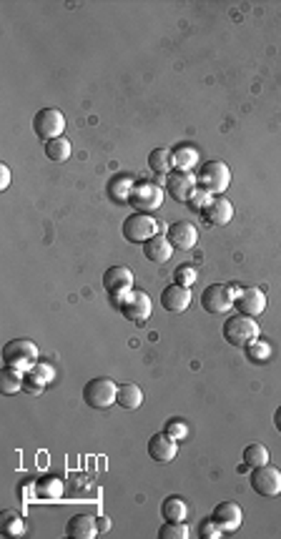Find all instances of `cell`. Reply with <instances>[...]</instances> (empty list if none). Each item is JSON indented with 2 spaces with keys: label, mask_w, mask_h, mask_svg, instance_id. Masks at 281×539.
I'll return each mask as SVG.
<instances>
[{
  "label": "cell",
  "mask_w": 281,
  "mask_h": 539,
  "mask_svg": "<svg viewBox=\"0 0 281 539\" xmlns=\"http://www.w3.org/2000/svg\"><path fill=\"white\" fill-rule=\"evenodd\" d=\"M116 404L121 409H126V411H136L144 404V391L136 384H121L116 394Z\"/></svg>",
  "instance_id": "44dd1931"
},
{
  "label": "cell",
  "mask_w": 281,
  "mask_h": 539,
  "mask_svg": "<svg viewBox=\"0 0 281 539\" xmlns=\"http://www.w3.org/2000/svg\"><path fill=\"white\" fill-rule=\"evenodd\" d=\"M46 384L48 381L43 379V374L38 372V369H30V372H26L23 374V389H26L28 394H43V389H46Z\"/></svg>",
  "instance_id": "f546056e"
},
{
  "label": "cell",
  "mask_w": 281,
  "mask_h": 539,
  "mask_svg": "<svg viewBox=\"0 0 281 539\" xmlns=\"http://www.w3.org/2000/svg\"><path fill=\"white\" fill-rule=\"evenodd\" d=\"M173 278H176V284H181V286H191L193 281H196V271H193V266H184V263H181L179 269L173 271Z\"/></svg>",
  "instance_id": "836d02e7"
},
{
  "label": "cell",
  "mask_w": 281,
  "mask_h": 539,
  "mask_svg": "<svg viewBox=\"0 0 281 539\" xmlns=\"http://www.w3.org/2000/svg\"><path fill=\"white\" fill-rule=\"evenodd\" d=\"M166 238L171 241V246L176 251H191L199 241V231L191 221H176L168 226L166 231Z\"/></svg>",
  "instance_id": "5bb4252c"
},
{
  "label": "cell",
  "mask_w": 281,
  "mask_h": 539,
  "mask_svg": "<svg viewBox=\"0 0 281 539\" xmlns=\"http://www.w3.org/2000/svg\"><path fill=\"white\" fill-rule=\"evenodd\" d=\"M233 286L226 284H211L206 286L204 294H201V306L204 312L209 314H224L233 306Z\"/></svg>",
  "instance_id": "30bf717a"
},
{
  "label": "cell",
  "mask_w": 281,
  "mask_h": 539,
  "mask_svg": "<svg viewBox=\"0 0 281 539\" xmlns=\"http://www.w3.org/2000/svg\"><path fill=\"white\" fill-rule=\"evenodd\" d=\"M128 203L136 208V211H141V214H146V211H156V208H161V203H164V188L156 186V183H148V181L136 183V186L130 188Z\"/></svg>",
  "instance_id": "ba28073f"
},
{
  "label": "cell",
  "mask_w": 281,
  "mask_h": 539,
  "mask_svg": "<svg viewBox=\"0 0 281 539\" xmlns=\"http://www.w3.org/2000/svg\"><path fill=\"white\" fill-rule=\"evenodd\" d=\"M3 364L18 372H30L38 364V346L30 339H13L3 346Z\"/></svg>",
  "instance_id": "7a4b0ae2"
},
{
  "label": "cell",
  "mask_w": 281,
  "mask_h": 539,
  "mask_svg": "<svg viewBox=\"0 0 281 539\" xmlns=\"http://www.w3.org/2000/svg\"><path fill=\"white\" fill-rule=\"evenodd\" d=\"M196 183L204 188L206 194L211 196H224V191L231 183V171L224 161H206L204 166L196 173Z\"/></svg>",
  "instance_id": "3957f363"
},
{
  "label": "cell",
  "mask_w": 281,
  "mask_h": 539,
  "mask_svg": "<svg viewBox=\"0 0 281 539\" xmlns=\"http://www.w3.org/2000/svg\"><path fill=\"white\" fill-rule=\"evenodd\" d=\"M246 356L254 364H264V361H269V356H271V346L267 344V341H251V344L246 346Z\"/></svg>",
  "instance_id": "1f68e13d"
},
{
  "label": "cell",
  "mask_w": 281,
  "mask_h": 539,
  "mask_svg": "<svg viewBox=\"0 0 281 539\" xmlns=\"http://www.w3.org/2000/svg\"><path fill=\"white\" fill-rule=\"evenodd\" d=\"M176 451H179L176 439H171L166 431H158V434H153L148 439V456H151L153 462H161V464L171 462L173 456H176Z\"/></svg>",
  "instance_id": "ac0fdd59"
},
{
  "label": "cell",
  "mask_w": 281,
  "mask_h": 539,
  "mask_svg": "<svg viewBox=\"0 0 281 539\" xmlns=\"http://www.w3.org/2000/svg\"><path fill=\"white\" fill-rule=\"evenodd\" d=\"M46 156H48L50 161H55V163H63V161H68V159H70V141L66 139V136L48 141V143H46Z\"/></svg>",
  "instance_id": "4316f807"
},
{
  "label": "cell",
  "mask_w": 281,
  "mask_h": 539,
  "mask_svg": "<svg viewBox=\"0 0 281 539\" xmlns=\"http://www.w3.org/2000/svg\"><path fill=\"white\" fill-rule=\"evenodd\" d=\"M156 234H158V223L151 214H141V211H136V214H130L124 221V236H126V241H130V243H146Z\"/></svg>",
  "instance_id": "52a82bcc"
},
{
  "label": "cell",
  "mask_w": 281,
  "mask_h": 539,
  "mask_svg": "<svg viewBox=\"0 0 281 539\" xmlns=\"http://www.w3.org/2000/svg\"><path fill=\"white\" fill-rule=\"evenodd\" d=\"M274 427H276V431L281 434V407L276 409V414H274Z\"/></svg>",
  "instance_id": "ab89813d"
},
{
  "label": "cell",
  "mask_w": 281,
  "mask_h": 539,
  "mask_svg": "<svg viewBox=\"0 0 281 539\" xmlns=\"http://www.w3.org/2000/svg\"><path fill=\"white\" fill-rule=\"evenodd\" d=\"M211 519L221 527V532H236L241 522H244V511H241V507L236 502H221L213 509Z\"/></svg>",
  "instance_id": "2e32d148"
},
{
  "label": "cell",
  "mask_w": 281,
  "mask_h": 539,
  "mask_svg": "<svg viewBox=\"0 0 281 539\" xmlns=\"http://www.w3.org/2000/svg\"><path fill=\"white\" fill-rule=\"evenodd\" d=\"M171 166H173V161H171V151L168 148H153L151 156H148V168H151L156 176H168L171 173Z\"/></svg>",
  "instance_id": "603a6c76"
},
{
  "label": "cell",
  "mask_w": 281,
  "mask_h": 539,
  "mask_svg": "<svg viewBox=\"0 0 281 539\" xmlns=\"http://www.w3.org/2000/svg\"><path fill=\"white\" fill-rule=\"evenodd\" d=\"M8 186H10V168L0 163V191H8Z\"/></svg>",
  "instance_id": "8d00e7d4"
},
{
  "label": "cell",
  "mask_w": 281,
  "mask_h": 539,
  "mask_svg": "<svg viewBox=\"0 0 281 539\" xmlns=\"http://www.w3.org/2000/svg\"><path fill=\"white\" fill-rule=\"evenodd\" d=\"M33 131L46 143L53 139H61L63 131H66V118L58 108H43L33 116Z\"/></svg>",
  "instance_id": "8992f818"
},
{
  "label": "cell",
  "mask_w": 281,
  "mask_h": 539,
  "mask_svg": "<svg viewBox=\"0 0 281 539\" xmlns=\"http://www.w3.org/2000/svg\"><path fill=\"white\" fill-rule=\"evenodd\" d=\"M251 489L261 497H279L281 494V469L276 467H254L251 471Z\"/></svg>",
  "instance_id": "9c48e42d"
},
{
  "label": "cell",
  "mask_w": 281,
  "mask_h": 539,
  "mask_svg": "<svg viewBox=\"0 0 281 539\" xmlns=\"http://www.w3.org/2000/svg\"><path fill=\"white\" fill-rule=\"evenodd\" d=\"M0 527H3V534L6 537H21L26 532V522L18 511L13 509H6L3 511V517H0Z\"/></svg>",
  "instance_id": "d4e9b609"
},
{
  "label": "cell",
  "mask_w": 281,
  "mask_h": 539,
  "mask_svg": "<svg viewBox=\"0 0 281 539\" xmlns=\"http://www.w3.org/2000/svg\"><path fill=\"white\" fill-rule=\"evenodd\" d=\"M171 161L179 171H191L196 166V161H199V151L193 145H179L176 151H171Z\"/></svg>",
  "instance_id": "cb8c5ba5"
},
{
  "label": "cell",
  "mask_w": 281,
  "mask_h": 539,
  "mask_svg": "<svg viewBox=\"0 0 281 539\" xmlns=\"http://www.w3.org/2000/svg\"><path fill=\"white\" fill-rule=\"evenodd\" d=\"M35 369L43 374V379L46 381H53V376H55V369L50 367V364H35Z\"/></svg>",
  "instance_id": "74e56055"
},
{
  "label": "cell",
  "mask_w": 281,
  "mask_h": 539,
  "mask_svg": "<svg viewBox=\"0 0 281 539\" xmlns=\"http://www.w3.org/2000/svg\"><path fill=\"white\" fill-rule=\"evenodd\" d=\"M199 534H201V539H219L221 537V527L216 525L213 519H201Z\"/></svg>",
  "instance_id": "e575fe53"
},
{
  "label": "cell",
  "mask_w": 281,
  "mask_h": 539,
  "mask_svg": "<svg viewBox=\"0 0 281 539\" xmlns=\"http://www.w3.org/2000/svg\"><path fill=\"white\" fill-rule=\"evenodd\" d=\"M224 339L231 346H239V349H246L251 341L259 339V324L254 321V316H246V314H233L224 321Z\"/></svg>",
  "instance_id": "6da1fadb"
},
{
  "label": "cell",
  "mask_w": 281,
  "mask_h": 539,
  "mask_svg": "<svg viewBox=\"0 0 281 539\" xmlns=\"http://www.w3.org/2000/svg\"><path fill=\"white\" fill-rule=\"evenodd\" d=\"M188 537V527L186 522H166L158 529V539H186Z\"/></svg>",
  "instance_id": "4dcf8cb0"
},
{
  "label": "cell",
  "mask_w": 281,
  "mask_h": 539,
  "mask_svg": "<svg viewBox=\"0 0 281 539\" xmlns=\"http://www.w3.org/2000/svg\"><path fill=\"white\" fill-rule=\"evenodd\" d=\"M164 431L171 436V439H186V436H188V424L181 422V419H171V422L166 424Z\"/></svg>",
  "instance_id": "d6a6232c"
},
{
  "label": "cell",
  "mask_w": 281,
  "mask_h": 539,
  "mask_svg": "<svg viewBox=\"0 0 281 539\" xmlns=\"http://www.w3.org/2000/svg\"><path fill=\"white\" fill-rule=\"evenodd\" d=\"M166 191L173 201L188 203V199L196 191V176L191 171H171L166 176Z\"/></svg>",
  "instance_id": "7c38bea8"
},
{
  "label": "cell",
  "mask_w": 281,
  "mask_h": 539,
  "mask_svg": "<svg viewBox=\"0 0 281 539\" xmlns=\"http://www.w3.org/2000/svg\"><path fill=\"white\" fill-rule=\"evenodd\" d=\"M161 514L166 522H186L188 517V505L181 497H168L161 502Z\"/></svg>",
  "instance_id": "7402d4cb"
},
{
  "label": "cell",
  "mask_w": 281,
  "mask_h": 539,
  "mask_svg": "<svg viewBox=\"0 0 281 539\" xmlns=\"http://www.w3.org/2000/svg\"><path fill=\"white\" fill-rule=\"evenodd\" d=\"M269 464V451L264 444H249L244 449V467L246 469H254V467H264Z\"/></svg>",
  "instance_id": "83f0119b"
},
{
  "label": "cell",
  "mask_w": 281,
  "mask_h": 539,
  "mask_svg": "<svg viewBox=\"0 0 281 539\" xmlns=\"http://www.w3.org/2000/svg\"><path fill=\"white\" fill-rule=\"evenodd\" d=\"M188 304H191V291H188V286L171 284L161 291V306H164L166 312L184 314L188 309Z\"/></svg>",
  "instance_id": "e0dca14e"
},
{
  "label": "cell",
  "mask_w": 281,
  "mask_h": 539,
  "mask_svg": "<svg viewBox=\"0 0 281 539\" xmlns=\"http://www.w3.org/2000/svg\"><path fill=\"white\" fill-rule=\"evenodd\" d=\"M108 529H110V519L108 517H98V532L106 534Z\"/></svg>",
  "instance_id": "f35d334b"
},
{
  "label": "cell",
  "mask_w": 281,
  "mask_h": 539,
  "mask_svg": "<svg viewBox=\"0 0 281 539\" xmlns=\"http://www.w3.org/2000/svg\"><path fill=\"white\" fill-rule=\"evenodd\" d=\"M35 489H38V497L43 499H58L63 494V484L58 477H43L35 482Z\"/></svg>",
  "instance_id": "f1b7e54d"
},
{
  "label": "cell",
  "mask_w": 281,
  "mask_h": 539,
  "mask_svg": "<svg viewBox=\"0 0 281 539\" xmlns=\"http://www.w3.org/2000/svg\"><path fill=\"white\" fill-rule=\"evenodd\" d=\"M173 251L176 249L171 246V241L161 234H156L153 238H148V241L144 243V256L153 263H166L173 256Z\"/></svg>",
  "instance_id": "ffe728a7"
},
{
  "label": "cell",
  "mask_w": 281,
  "mask_h": 539,
  "mask_svg": "<svg viewBox=\"0 0 281 539\" xmlns=\"http://www.w3.org/2000/svg\"><path fill=\"white\" fill-rule=\"evenodd\" d=\"M130 286H133V274L126 266H110L106 274H103V289L108 291L110 298H118L128 294Z\"/></svg>",
  "instance_id": "4fadbf2b"
},
{
  "label": "cell",
  "mask_w": 281,
  "mask_h": 539,
  "mask_svg": "<svg viewBox=\"0 0 281 539\" xmlns=\"http://www.w3.org/2000/svg\"><path fill=\"white\" fill-rule=\"evenodd\" d=\"M116 394L118 387L116 381L108 379V376H98V379H90L86 387H83V401L88 404L90 409H108L110 404H116Z\"/></svg>",
  "instance_id": "277c9868"
},
{
  "label": "cell",
  "mask_w": 281,
  "mask_h": 539,
  "mask_svg": "<svg viewBox=\"0 0 281 539\" xmlns=\"http://www.w3.org/2000/svg\"><path fill=\"white\" fill-rule=\"evenodd\" d=\"M233 304L239 309L241 314H246V316H261V314L267 312V296H264V291L256 289V286H249V289H241L233 298Z\"/></svg>",
  "instance_id": "9a60e30c"
},
{
  "label": "cell",
  "mask_w": 281,
  "mask_h": 539,
  "mask_svg": "<svg viewBox=\"0 0 281 539\" xmlns=\"http://www.w3.org/2000/svg\"><path fill=\"white\" fill-rule=\"evenodd\" d=\"M0 389H3V394H8V396L18 394L23 389V372L3 367V374H0Z\"/></svg>",
  "instance_id": "484cf974"
},
{
  "label": "cell",
  "mask_w": 281,
  "mask_h": 539,
  "mask_svg": "<svg viewBox=\"0 0 281 539\" xmlns=\"http://www.w3.org/2000/svg\"><path fill=\"white\" fill-rule=\"evenodd\" d=\"M66 534L70 539H93L98 534V519L90 514H73L66 525Z\"/></svg>",
  "instance_id": "d6986e66"
},
{
  "label": "cell",
  "mask_w": 281,
  "mask_h": 539,
  "mask_svg": "<svg viewBox=\"0 0 281 539\" xmlns=\"http://www.w3.org/2000/svg\"><path fill=\"white\" fill-rule=\"evenodd\" d=\"M209 201H211V194H206L204 188H201V191H193V196L188 199V206H191L193 211H199V214H201V208H204Z\"/></svg>",
  "instance_id": "d590c367"
},
{
  "label": "cell",
  "mask_w": 281,
  "mask_h": 539,
  "mask_svg": "<svg viewBox=\"0 0 281 539\" xmlns=\"http://www.w3.org/2000/svg\"><path fill=\"white\" fill-rule=\"evenodd\" d=\"M201 218L209 228H221L229 226L233 218V206L231 201L224 199V196H211V201L201 208Z\"/></svg>",
  "instance_id": "8fae6325"
},
{
  "label": "cell",
  "mask_w": 281,
  "mask_h": 539,
  "mask_svg": "<svg viewBox=\"0 0 281 539\" xmlns=\"http://www.w3.org/2000/svg\"><path fill=\"white\" fill-rule=\"evenodd\" d=\"M113 301L124 312V316L133 324H144L151 316V296L146 291H128V294L113 298Z\"/></svg>",
  "instance_id": "5b68a950"
}]
</instances>
